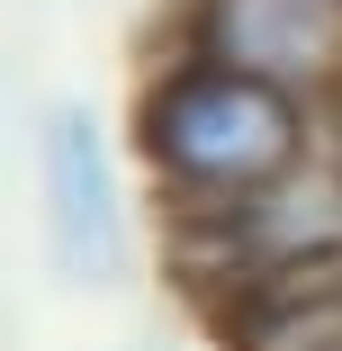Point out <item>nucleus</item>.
Wrapping results in <instances>:
<instances>
[{
    "label": "nucleus",
    "instance_id": "obj_4",
    "mask_svg": "<svg viewBox=\"0 0 342 351\" xmlns=\"http://www.w3.org/2000/svg\"><path fill=\"white\" fill-rule=\"evenodd\" d=\"M324 162H333V189H342V126H333V145H324Z\"/></svg>",
    "mask_w": 342,
    "mask_h": 351
},
{
    "label": "nucleus",
    "instance_id": "obj_5",
    "mask_svg": "<svg viewBox=\"0 0 342 351\" xmlns=\"http://www.w3.org/2000/svg\"><path fill=\"white\" fill-rule=\"evenodd\" d=\"M315 351H342V333H333V342H315Z\"/></svg>",
    "mask_w": 342,
    "mask_h": 351
},
{
    "label": "nucleus",
    "instance_id": "obj_1",
    "mask_svg": "<svg viewBox=\"0 0 342 351\" xmlns=\"http://www.w3.org/2000/svg\"><path fill=\"white\" fill-rule=\"evenodd\" d=\"M126 145H135V171L154 180V198L171 217H217V207L261 198V189L297 180L306 162H324L333 135H324L315 90H289V82L252 73V63L171 45L135 82Z\"/></svg>",
    "mask_w": 342,
    "mask_h": 351
},
{
    "label": "nucleus",
    "instance_id": "obj_3",
    "mask_svg": "<svg viewBox=\"0 0 342 351\" xmlns=\"http://www.w3.org/2000/svg\"><path fill=\"white\" fill-rule=\"evenodd\" d=\"M171 45L252 63V73L315 99L342 90V0H189Z\"/></svg>",
    "mask_w": 342,
    "mask_h": 351
},
{
    "label": "nucleus",
    "instance_id": "obj_2",
    "mask_svg": "<svg viewBox=\"0 0 342 351\" xmlns=\"http://www.w3.org/2000/svg\"><path fill=\"white\" fill-rule=\"evenodd\" d=\"M27 154H36V234H45V270L82 298H108L126 261H135V189L126 162L135 145H117V126L99 99L63 90L36 108L27 126Z\"/></svg>",
    "mask_w": 342,
    "mask_h": 351
}]
</instances>
